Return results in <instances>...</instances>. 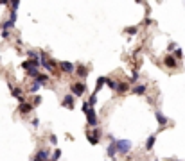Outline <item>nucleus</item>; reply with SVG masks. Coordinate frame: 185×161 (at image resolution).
<instances>
[{"mask_svg": "<svg viewBox=\"0 0 185 161\" xmlns=\"http://www.w3.org/2000/svg\"><path fill=\"white\" fill-rule=\"evenodd\" d=\"M33 109H34V107H33V104H31V102H22V104H20V107H18V111L22 113V115H27V113H31Z\"/></svg>", "mask_w": 185, "mask_h": 161, "instance_id": "obj_10", "label": "nucleus"}, {"mask_svg": "<svg viewBox=\"0 0 185 161\" xmlns=\"http://www.w3.org/2000/svg\"><path fill=\"white\" fill-rule=\"evenodd\" d=\"M176 48H178V47H176V43H169V47H167V50H169V52H174Z\"/></svg>", "mask_w": 185, "mask_h": 161, "instance_id": "obj_29", "label": "nucleus"}, {"mask_svg": "<svg viewBox=\"0 0 185 161\" xmlns=\"http://www.w3.org/2000/svg\"><path fill=\"white\" fill-rule=\"evenodd\" d=\"M106 84V77H99L97 79V82H95V95H97V91H101V88H102V86H104Z\"/></svg>", "mask_w": 185, "mask_h": 161, "instance_id": "obj_15", "label": "nucleus"}, {"mask_svg": "<svg viewBox=\"0 0 185 161\" xmlns=\"http://www.w3.org/2000/svg\"><path fill=\"white\" fill-rule=\"evenodd\" d=\"M33 99H34V100H33V107H36V106H38L40 102H42V97H40V95H34Z\"/></svg>", "mask_w": 185, "mask_h": 161, "instance_id": "obj_26", "label": "nucleus"}, {"mask_svg": "<svg viewBox=\"0 0 185 161\" xmlns=\"http://www.w3.org/2000/svg\"><path fill=\"white\" fill-rule=\"evenodd\" d=\"M22 68L27 70V72L38 70V68H40V59H27V61H24V63H22Z\"/></svg>", "mask_w": 185, "mask_h": 161, "instance_id": "obj_5", "label": "nucleus"}, {"mask_svg": "<svg viewBox=\"0 0 185 161\" xmlns=\"http://www.w3.org/2000/svg\"><path fill=\"white\" fill-rule=\"evenodd\" d=\"M155 118H156V122H158V125H160V127H163V125H166V124L169 122V118H167L166 115H162L160 111H156V113H155Z\"/></svg>", "mask_w": 185, "mask_h": 161, "instance_id": "obj_11", "label": "nucleus"}, {"mask_svg": "<svg viewBox=\"0 0 185 161\" xmlns=\"http://www.w3.org/2000/svg\"><path fill=\"white\" fill-rule=\"evenodd\" d=\"M59 68H61V72H63V73H72V72L76 70V66L72 63H68V61H61L59 63Z\"/></svg>", "mask_w": 185, "mask_h": 161, "instance_id": "obj_7", "label": "nucleus"}, {"mask_svg": "<svg viewBox=\"0 0 185 161\" xmlns=\"http://www.w3.org/2000/svg\"><path fill=\"white\" fill-rule=\"evenodd\" d=\"M18 6H20V2H18V0H13V2H11V7H13V11H16V9H18Z\"/></svg>", "mask_w": 185, "mask_h": 161, "instance_id": "obj_30", "label": "nucleus"}, {"mask_svg": "<svg viewBox=\"0 0 185 161\" xmlns=\"http://www.w3.org/2000/svg\"><path fill=\"white\" fill-rule=\"evenodd\" d=\"M74 99H76V97L74 95H65L63 97V100H61V106H63V107H68V109H74Z\"/></svg>", "mask_w": 185, "mask_h": 161, "instance_id": "obj_6", "label": "nucleus"}, {"mask_svg": "<svg viewBox=\"0 0 185 161\" xmlns=\"http://www.w3.org/2000/svg\"><path fill=\"white\" fill-rule=\"evenodd\" d=\"M163 64H166V66H169V68H176V66H178V61L174 59L171 54H167V56L163 57Z\"/></svg>", "mask_w": 185, "mask_h": 161, "instance_id": "obj_8", "label": "nucleus"}, {"mask_svg": "<svg viewBox=\"0 0 185 161\" xmlns=\"http://www.w3.org/2000/svg\"><path fill=\"white\" fill-rule=\"evenodd\" d=\"M131 149H133V145L129 140H117V152L119 154H128V152H131Z\"/></svg>", "mask_w": 185, "mask_h": 161, "instance_id": "obj_2", "label": "nucleus"}, {"mask_svg": "<svg viewBox=\"0 0 185 161\" xmlns=\"http://www.w3.org/2000/svg\"><path fill=\"white\" fill-rule=\"evenodd\" d=\"M70 91L74 97H83V93L86 91V86L83 82H74V84H70Z\"/></svg>", "mask_w": 185, "mask_h": 161, "instance_id": "obj_3", "label": "nucleus"}, {"mask_svg": "<svg viewBox=\"0 0 185 161\" xmlns=\"http://www.w3.org/2000/svg\"><path fill=\"white\" fill-rule=\"evenodd\" d=\"M33 125H34V127H38V125H40V120H38V118H34V120H33Z\"/></svg>", "mask_w": 185, "mask_h": 161, "instance_id": "obj_32", "label": "nucleus"}, {"mask_svg": "<svg viewBox=\"0 0 185 161\" xmlns=\"http://www.w3.org/2000/svg\"><path fill=\"white\" fill-rule=\"evenodd\" d=\"M31 161H40V159H38V158H33V159H31Z\"/></svg>", "mask_w": 185, "mask_h": 161, "instance_id": "obj_33", "label": "nucleus"}, {"mask_svg": "<svg viewBox=\"0 0 185 161\" xmlns=\"http://www.w3.org/2000/svg\"><path fill=\"white\" fill-rule=\"evenodd\" d=\"M106 86L110 90H115L117 91V86H119V82L117 81H113V79H106Z\"/></svg>", "mask_w": 185, "mask_h": 161, "instance_id": "obj_20", "label": "nucleus"}, {"mask_svg": "<svg viewBox=\"0 0 185 161\" xmlns=\"http://www.w3.org/2000/svg\"><path fill=\"white\" fill-rule=\"evenodd\" d=\"M34 81H36L38 84H42V86H43V84L49 81V75H45V73H40V75H38V77H36Z\"/></svg>", "mask_w": 185, "mask_h": 161, "instance_id": "obj_19", "label": "nucleus"}, {"mask_svg": "<svg viewBox=\"0 0 185 161\" xmlns=\"http://www.w3.org/2000/svg\"><path fill=\"white\" fill-rule=\"evenodd\" d=\"M133 93H137V95H144V93H146V84H137L135 88H133Z\"/></svg>", "mask_w": 185, "mask_h": 161, "instance_id": "obj_18", "label": "nucleus"}, {"mask_svg": "<svg viewBox=\"0 0 185 161\" xmlns=\"http://www.w3.org/2000/svg\"><path fill=\"white\" fill-rule=\"evenodd\" d=\"M117 91H119V93H128V91H129V84H128V82H119Z\"/></svg>", "mask_w": 185, "mask_h": 161, "instance_id": "obj_17", "label": "nucleus"}, {"mask_svg": "<svg viewBox=\"0 0 185 161\" xmlns=\"http://www.w3.org/2000/svg\"><path fill=\"white\" fill-rule=\"evenodd\" d=\"M59 158H61V150H59V149H56V150H54V154L50 156V161H58Z\"/></svg>", "mask_w": 185, "mask_h": 161, "instance_id": "obj_21", "label": "nucleus"}, {"mask_svg": "<svg viewBox=\"0 0 185 161\" xmlns=\"http://www.w3.org/2000/svg\"><path fill=\"white\" fill-rule=\"evenodd\" d=\"M86 138H88V142H90L92 145H97V143H99V140H101V129L95 127L94 131L86 133Z\"/></svg>", "mask_w": 185, "mask_h": 161, "instance_id": "obj_4", "label": "nucleus"}, {"mask_svg": "<svg viewBox=\"0 0 185 161\" xmlns=\"http://www.w3.org/2000/svg\"><path fill=\"white\" fill-rule=\"evenodd\" d=\"M9 21H11V23H15V21H16V11H11V15H9Z\"/></svg>", "mask_w": 185, "mask_h": 161, "instance_id": "obj_27", "label": "nucleus"}, {"mask_svg": "<svg viewBox=\"0 0 185 161\" xmlns=\"http://www.w3.org/2000/svg\"><path fill=\"white\" fill-rule=\"evenodd\" d=\"M49 142L52 143V145H56V143H58V138H56L54 134H50V136H49Z\"/></svg>", "mask_w": 185, "mask_h": 161, "instance_id": "obj_28", "label": "nucleus"}, {"mask_svg": "<svg viewBox=\"0 0 185 161\" xmlns=\"http://www.w3.org/2000/svg\"><path fill=\"white\" fill-rule=\"evenodd\" d=\"M115 154H117V140H113L111 138V142H110V145H108V156L113 159L115 158Z\"/></svg>", "mask_w": 185, "mask_h": 161, "instance_id": "obj_9", "label": "nucleus"}, {"mask_svg": "<svg viewBox=\"0 0 185 161\" xmlns=\"http://www.w3.org/2000/svg\"><path fill=\"white\" fill-rule=\"evenodd\" d=\"M95 102H97V95L94 93V95L90 97V100H88V106H90V107H94V106H95Z\"/></svg>", "mask_w": 185, "mask_h": 161, "instance_id": "obj_23", "label": "nucleus"}, {"mask_svg": "<svg viewBox=\"0 0 185 161\" xmlns=\"http://www.w3.org/2000/svg\"><path fill=\"white\" fill-rule=\"evenodd\" d=\"M34 158H38L40 161H47V159H49V152H47L45 149H42V150H38V154H36Z\"/></svg>", "mask_w": 185, "mask_h": 161, "instance_id": "obj_14", "label": "nucleus"}, {"mask_svg": "<svg viewBox=\"0 0 185 161\" xmlns=\"http://www.w3.org/2000/svg\"><path fill=\"white\" fill-rule=\"evenodd\" d=\"M172 57L176 59V61H178V59H182V57H183V52H182L180 48H176V50H174V54H172Z\"/></svg>", "mask_w": 185, "mask_h": 161, "instance_id": "obj_22", "label": "nucleus"}, {"mask_svg": "<svg viewBox=\"0 0 185 161\" xmlns=\"http://www.w3.org/2000/svg\"><path fill=\"white\" fill-rule=\"evenodd\" d=\"M27 75H29V77H33V79H36L38 75H40V70H31V72H27Z\"/></svg>", "mask_w": 185, "mask_h": 161, "instance_id": "obj_25", "label": "nucleus"}, {"mask_svg": "<svg viewBox=\"0 0 185 161\" xmlns=\"http://www.w3.org/2000/svg\"><path fill=\"white\" fill-rule=\"evenodd\" d=\"M155 142H156V134H151L147 138V142H146V150H151L153 147H155Z\"/></svg>", "mask_w": 185, "mask_h": 161, "instance_id": "obj_13", "label": "nucleus"}, {"mask_svg": "<svg viewBox=\"0 0 185 161\" xmlns=\"http://www.w3.org/2000/svg\"><path fill=\"white\" fill-rule=\"evenodd\" d=\"M126 30L129 32V34H137V30H138V29H137V27H129V29H126Z\"/></svg>", "mask_w": 185, "mask_h": 161, "instance_id": "obj_31", "label": "nucleus"}, {"mask_svg": "<svg viewBox=\"0 0 185 161\" xmlns=\"http://www.w3.org/2000/svg\"><path fill=\"white\" fill-rule=\"evenodd\" d=\"M76 73L79 75V77H86V75H88V70H86V66H83V64H79V66H77V70H76Z\"/></svg>", "mask_w": 185, "mask_h": 161, "instance_id": "obj_16", "label": "nucleus"}, {"mask_svg": "<svg viewBox=\"0 0 185 161\" xmlns=\"http://www.w3.org/2000/svg\"><path fill=\"white\" fill-rule=\"evenodd\" d=\"M11 93L18 99V102H20V104L25 102V97H24V93H22V90H20V88H13V86H11Z\"/></svg>", "mask_w": 185, "mask_h": 161, "instance_id": "obj_12", "label": "nucleus"}, {"mask_svg": "<svg viewBox=\"0 0 185 161\" xmlns=\"http://www.w3.org/2000/svg\"><path fill=\"white\" fill-rule=\"evenodd\" d=\"M40 88H42V84H38V82L34 81V82H33V86H31V91H33V93H36Z\"/></svg>", "mask_w": 185, "mask_h": 161, "instance_id": "obj_24", "label": "nucleus"}, {"mask_svg": "<svg viewBox=\"0 0 185 161\" xmlns=\"http://www.w3.org/2000/svg\"><path fill=\"white\" fill-rule=\"evenodd\" d=\"M83 113L86 115V122H88V125L95 129V127H97V124H99V118H97L95 109H94V107H90V106H88V102H83Z\"/></svg>", "mask_w": 185, "mask_h": 161, "instance_id": "obj_1", "label": "nucleus"}]
</instances>
